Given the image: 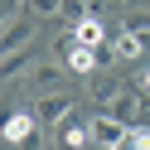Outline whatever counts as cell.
<instances>
[{
  "mask_svg": "<svg viewBox=\"0 0 150 150\" xmlns=\"http://www.w3.org/2000/svg\"><path fill=\"white\" fill-rule=\"evenodd\" d=\"M73 111H78V102L68 97V92H44L39 102H34V116H39V126H68L73 121Z\"/></svg>",
  "mask_w": 150,
  "mask_h": 150,
  "instance_id": "cell-1",
  "label": "cell"
},
{
  "mask_svg": "<svg viewBox=\"0 0 150 150\" xmlns=\"http://www.w3.org/2000/svg\"><path fill=\"white\" fill-rule=\"evenodd\" d=\"M58 49H63V58H68V68H73V73H82V78H92V73H97V63H102V53L92 49V44H82L73 29L58 39Z\"/></svg>",
  "mask_w": 150,
  "mask_h": 150,
  "instance_id": "cell-2",
  "label": "cell"
},
{
  "mask_svg": "<svg viewBox=\"0 0 150 150\" xmlns=\"http://www.w3.org/2000/svg\"><path fill=\"white\" fill-rule=\"evenodd\" d=\"M39 136V116L34 111H5L0 116V140L5 145H24V140Z\"/></svg>",
  "mask_w": 150,
  "mask_h": 150,
  "instance_id": "cell-3",
  "label": "cell"
},
{
  "mask_svg": "<svg viewBox=\"0 0 150 150\" xmlns=\"http://www.w3.org/2000/svg\"><path fill=\"white\" fill-rule=\"evenodd\" d=\"M126 131H131V121L111 116V111H97V116H92V145H121Z\"/></svg>",
  "mask_w": 150,
  "mask_h": 150,
  "instance_id": "cell-4",
  "label": "cell"
},
{
  "mask_svg": "<svg viewBox=\"0 0 150 150\" xmlns=\"http://www.w3.org/2000/svg\"><path fill=\"white\" fill-rule=\"evenodd\" d=\"M107 49H111V58H126V63H136V58H145V49H150V44L140 39V34H131L126 24H121V34H116V39H107Z\"/></svg>",
  "mask_w": 150,
  "mask_h": 150,
  "instance_id": "cell-5",
  "label": "cell"
},
{
  "mask_svg": "<svg viewBox=\"0 0 150 150\" xmlns=\"http://www.w3.org/2000/svg\"><path fill=\"white\" fill-rule=\"evenodd\" d=\"M34 24H39V20H34V15H24V20H10V24H5V29H0V49H5V53H15V49H24V44L34 39Z\"/></svg>",
  "mask_w": 150,
  "mask_h": 150,
  "instance_id": "cell-6",
  "label": "cell"
},
{
  "mask_svg": "<svg viewBox=\"0 0 150 150\" xmlns=\"http://www.w3.org/2000/svg\"><path fill=\"white\" fill-rule=\"evenodd\" d=\"M73 34H78L82 44H92V49H102V44H107V24H102L97 15H92V10H87V15H78V20H73Z\"/></svg>",
  "mask_w": 150,
  "mask_h": 150,
  "instance_id": "cell-7",
  "label": "cell"
},
{
  "mask_svg": "<svg viewBox=\"0 0 150 150\" xmlns=\"http://www.w3.org/2000/svg\"><path fill=\"white\" fill-rule=\"evenodd\" d=\"M29 78H34V87H39V92H63V78H68V73H63L58 63H34Z\"/></svg>",
  "mask_w": 150,
  "mask_h": 150,
  "instance_id": "cell-8",
  "label": "cell"
},
{
  "mask_svg": "<svg viewBox=\"0 0 150 150\" xmlns=\"http://www.w3.org/2000/svg\"><path fill=\"white\" fill-rule=\"evenodd\" d=\"M63 145H68V150H92V116L87 121L73 116L68 126H63Z\"/></svg>",
  "mask_w": 150,
  "mask_h": 150,
  "instance_id": "cell-9",
  "label": "cell"
},
{
  "mask_svg": "<svg viewBox=\"0 0 150 150\" xmlns=\"http://www.w3.org/2000/svg\"><path fill=\"white\" fill-rule=\"evenodd\" d=\"M24 10H29L34 20H58V15L68 10V0H24Z\"/></svg>",
  "mask_w": 150,
  "mask_h": 150,
  "instance_id": "cell-10",
  "label": "cell"
},
{
  "mask_svg": "<svg viewBox=\"0 0 150 150\" xmlns=\"http://www.w3.org/2000/svg\"><path fill=\"white\" fill-rule=\"evenodd\" d=\"M116 150H150V126H145V121H136V126L126 131V140H121Z\"/></svg>",
  "mask_w": 150,
  "mask_h": 150,
  "instance_id": "cell-11",
  "label": "cell"
},
{
  "mask_svg": "<svg viewBox=\"0 0 150 150\" xmlns=\"http://www.w3.org/2000/svg\"><path fill=\"white\" fill-rule=\"evenodd\" d=\"M121 92L116 78H92V102H102V107H111V97Z\"/></svg>",
  "mask_w": 150,
  "mask_h": 150,
  "instance_id": "cell-12",
  "label": "cell"
},
{
  "mask_svg": "<svg viewBox=\"0 0 150 150\" xmlns=\"http://www.w3.org/2000/svg\"><path fill=\"white\" fill-rule=\"evenodd\" d=\"M126 29H131V34H140V39L150 44V15H126Z\"/></svg>",
  "mask_w": 150,
  "mask_h": 150,
  "instance_id": "cell-13",
  "label": "cell"
},
{
  "mask_svg": "<svg viewBox=\"0 0 150 150\" xmlns=\"http://www.w3.org/2000/svg\"><path fill=\"white\" fill-rule=\"evenodd\" d=\"M10 20H15V10H10V0H0V29H5Z\"/></svg>",
  "mask_w": 150,
  "mask_h": 150,
  "instance_id": "cell-14",
  "label": "cell"
},
{
  "mask_svg": "<svg viewBox=\"0 0 150 150\" xmlns=\"http://www.w3.org/2000/svg\"><path fill=\"white\" fill-rule=\"evenodd\" d=\"M136 87H140V92H145V97H150V68L140 73V78H136Z\"/></svg>",
  "mask_w": 150,
  "mask_h": 150,
  "instance_id": "cell-15",
  "label": "cell"
},
{
  "mask_svg": "<svg viewBox=\"0 0 150 150\" xmlns=\"http://www.w3.org/2000/svg\"><path fill=\"white\" fill-rule=\"evenodd\" d=\"M92 150H97V145H92Z\"/></svg>",
  "mask_w": 150,
  "mask_h": 150,
  "instance_id": "cell-16",
  "label": "cell"
}]
</instances>
